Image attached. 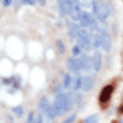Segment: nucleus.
I'll list each match as a JSON object with an SVG mask.
<instances>
[{"instance_id":"nucleus-12","label":"nucleus","mask_w":123,"mask_h":123,"mask_svg":"<svg viewBox=\"0 0 123 123\" xmlns=\"http://www.w3.org/2000/svg\"><path fill=\"white\" fill-rule=\"evenodd\" d=\"M80 32H81V28H80V26L71 25V26H70V29H68V36L71 37L73 41H76V39H78V36H80Z\"/></svg>"},{"instance_id":"nucleus-18","label":"nucleus","mask_w":123,"mask_h":123,"mask_svg":"<svg viewBox=\"0 0 123 123\" xmlns=\"http://www.w3.org/2000/svg\"><path fill=\"white\" fill-rule=\"evenodd\" d=\"M71 52H73V55H76V57H78V55L81 54V45H74L73 49H71Z\"/></svg>"},{"instance_id":"nucleus-4","label":"nucleus","mask_w":123,"mask_h":123,"mask_svg":"<svg viewBox=\"0 0 123 123\" xmlns=\"http://www.w3.org/2000/svg\"><path fill=\"white\" fill-rule=\"evenodd\" d=\"M76 41H78V45H81L83 49H86V50L94 47V36H91V32H87V29H81Z\"/></svg>"},{"instance_id":"nucleus-10","label":"nucleus","mask_w":123,"mask_h":123,"mask_svg":"<svg viewBox=\"0 0 123 123\" xmlns=\"http://www.w3.org/2000/svg\"><path fill=\"white\" fill-rule=\"evenodd\" d=\"M92 86H94V78L92 76H83V87L81 89H84V91H89V89H92Z\"/></svg>"},{"instance_id":"nucleus-6","label":"nucleus","mask_w":123,"mask_h":123,"mask_svg":"<svg viewBox=\"0 0 123 123\" xmlns=\"http://www.w3.org/2000/svg\"><path fill=\"white\" fill-rule=\"evenodd\" d=\"M67 67L73 74H78L80 71H83V58H81V55L80 57H73V58H68Z\"/></svg>"},{"instance_id":"nucleus-13","label":"nucleus","mask_w":123,"mask_h":123,"mask_svg":"<svg viewBox=\"0 0 123 123\" xmlns=\"http://www.w3.org/2000/svg\"><path fill=\"white\" fill-rule=\"evenodd\" d=\"M62 87H63V89H70V87H73V76H71V74H68V73L63 74Z\"/></svg>"},{"instance_id":"nucleus-8","label":"nucleus","mask_w":123,"mask_h":123,"mask_svg":"<svg viewBox=\"0 0 123 123\" xmlns=\"http://www.w3.org/2000/svg\"><path fill=\"white\" fill-rule=\"evenodd\" d=\"M112 94H113V84H107V86L100 91V94H99V102H102V104L109 102V99L112 97Z\"/></svg>"},{"instance_id":"nucleus-23","label":"nucleus","mask_w":123,"mask_h":123,"mask_svg":"<svg viewBox=\"0 0 123 123\" xmlns=\"http://www.w3.org/2000/svg\"><path fill=\"white\" fill-rule=\"evenodd\" d=\"M118 112H120V113H123V105L120 107V109H118Z\"/></svg>"},{"instance_id":"nucleus-3","label":"nucleus","mask_w":123,"mask_h":123,"mask_svg":"<svg viewBox=\"0 0 123 123\" xmlns=\"http://www.w3.org/2000/svg\"><path fill=\"white\" fill-rule=\"evenodd\" d=\"M92 10H94V15H96V18H97L99 21H105V19H107V16L110 15L109 6L105 5L104 2H100V0H94Z\"/></svg>"},{"instance_id":"nucleus-19","label":"nucleus","mask_w":123,"mask_h":123,"mask_svg":"<svg viewBox=\"0 0 123 123\" xmlns=\"http://www.w3.org/2000/svg\"><path fill=\"white\" fill-rule=\"evenodd\" d=\"M57 49H58V52H65V44L62 42V41H58L57 42Z\"/></svg>"},{"instance_id":"nucleus-9","label":"nucleus","mask_w":123,"mask_h":123,"mask_svg":"<svg viewBox=\"0 0 123 123\" xmlns=\"http://www.w3.org/2000/svg\"><path fill=\"white\" fill-rule=\"evenodd\" d=\"M3 83V86H13L15 89H18L21 86V80H19V76H12V78H3L2 80Z\"/></svg>"},{"instance_id":"nucleus-24","label":"nucleus","mask_w":123,"mask_h":123,"mask_svg":"<svg viewBox=\"0 0 123 123\" xmlns=\"http://www.w3.org/2000/svg\"><path fill=\"white\" fill-rule=\"evenodd\" d=\"M39 3H41V5H44V3H45V0H39Z\"/></svg>"},{"instance_id":"nucleus-20","label":"nucleus","mask_w":123,"mask_h":123,"mask_svg":"<svg viewBox=\"0 0 123 123\" xmlns=\"http://www.w3.org/2000/svg\"><path fill=\"white\" fill-rule=\"evenodd\" d=\"M2 5L5 6V8H8V6L13 5V0H2Z\"/></svg>"},{"instance_id":"nucleus-21","label":"nucleus","mask_w":123,"mask_h":123,"mask_svg":"<svg viewBox=\"0 0 123 123\" xmlns=\"http://www.w3.org/2000/svg\"><path fill=\"white\" fill-rule=\"evenodd\" d=\"M74 118H76V115H71V117H68L63 123H73V122H74Z\"/></svg>"},{"instance_id":"nucleus-22","label":"nucleus","mask_w":123,"mask_h":123,"mask_svg":"<svg viewBox=\"0 0 123 123\" xmlns=\"http://www.w3.org/2000/svg\"><path fill=\"white\" fill-rule=\"evenodd\" d=\"M32 123H42V117H41V115H36V120Z\"/></svg>"},{"instance_id":"nucleus-14","label":"nucleus","mask_w":123,"mask_h":123,"mask_svg":"<svg viewBox=\"0 0 123 123\" xmlns=\"http://www.w3.org/2000/svg\"><path fill=\"white\" fill-rule=\"evenodd\" d=\"M44 113H45V117H47V120H52V118H55L57 115H58V113H57V109L54 107V104H50L49 107L45 109V112H44Z\"/></svg>"},{"instance_id":"nucleus-25","label":"nucleus","mask_w":123,"mask_h":123,"mask_svg":"<svg viewBox=\"0 0 123 123\" xmlns=\"http://www.w3.org/2000/svg\"><path fill=\"white\" fill-rule=\"evenodd\" d=\"M120 123H123V120H122V122H120Z\"/></svg>"},{"instance_id":"nucleus-17","label":"nucleus","mask_w":123,"mask_h":123,"mask_svg":"<svg viewBox=\"0 0 123 123\" xmlns=\"http://www.w3.org/2000/svg\"><path fill=\"white\" fill-rule=\"evenodd\" d=\"M12 110H13V113H15L16 117H21V115L25 113V110H23V107H21V105H16V107H13Z\"/></svg>"},{"instance_id":"nucleus-2","label":"nucleus","mask_w":123,"mask_h":123,"mask_svg":"<svg viewBox=\"0 0 123 123\" xmlns=\"http://www.w3.org/2000/svg\"><path fill=\"white\" fill-rule=\"evenodd\" d=\"M110 36L105 31H99V34L94 36V49H102V50H109L110 49Z\"/></svg>"},{"instance_id":"nucleus-7","label":"nucleus","mask_w":123,"mask_h":123,"mask_svg":"<svg viewBox=\"0 0 123 123\" xmlns=\"http://www.w3.org/2000/svg\"><path fill=\"white\" fill-rule=\"evenodd\" d=\"M58 10L62 15H73V0H58Z\"/></svg>"},{"instance_id":"nucleus-11","label":"nucleus","mask_w":123,"mask_h":123,"mask_svg":"<svg viewBox=\"0 0 123 123\" xmlns=\"http://www.w3.org/2000/svg\"><path fill=\"white\" fill-rule=\"evenodd\" d=\"M100 63H102V60H100V54L96 52V54L92 55V68H94V73H97L99 70H100Z\"/></svg>"},{"instance_id":"nucleus-5","label":"nucleus","mask_w":123,"mask_h":123,"mask_svg":"<svg viewBox=\"0 0 123 123\" xmlns=\"http://www.w3.org/2000/svg\"><path fill=\"white\" fill-rule=\"evenodd\" d=\"M80 23H81V26H83L84 29H91V31L97 29V23H96L94 16H92L91 13H87V12H83V13H81Z\"/></svg>"},{"instance_id":"nucleus-16","label":"nucleus","mask_w":123,"mask_h":123,"mask_svg":"<svg viewBox=\"0 0 123 123\" xmlns=\"http://www.w3.org/2000/svg\"><path fill=\"white\" fill-rule=\"evenodd\" d=\"M97 122H99L97 115H89V117H86L83 120V123H97Z\"/></svg>"},{"instance_id":"nucleus-15","label":"nucleus","mask_w":123,"mask_h":123,"mask_svg":"<svg viewBox=\"0 0 123 123\" xmlns=\"http://www.w3.org/2000/svg\"><path fill=\"white\" fill-rule=\"evenodd\" d=\"M49 100H47V97H42L41 99V102H39V109H41V112H45V109L49 107Z\"/></svg>"},{"instance_id":"nucleus-1","label":"nucleus","mask_w":123,"mask_h":123,"mask_svg":"<svg viewBox=\"0 0 123 123\" xmlns=\"http://www.w3.org/2000/svg\"><path fill=\"white\" fill-rule=\"evenodd\" d=\"M73 104V97H71V94H57L55 96V100H54V107L57 109V113L60 115V113H65L68 112V109L71 107Z\"/></svg>"}]
</instances>
